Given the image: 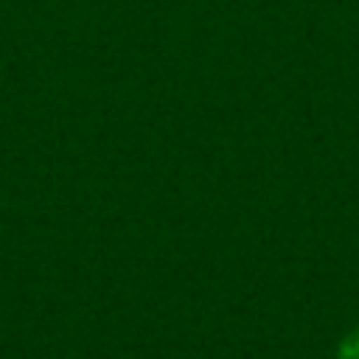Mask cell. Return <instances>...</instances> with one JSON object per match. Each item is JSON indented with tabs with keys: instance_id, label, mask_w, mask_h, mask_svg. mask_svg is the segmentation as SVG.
<instances>
[{
	"instance_id": "6da1fadb",
	"label": "cell",
	"mask_w": 359,
	"mask_h": 359,
	"mask_svg": "<svg viewBox=\"0 0 359 359\" xmlns=\"http://www.w3.org/2000/svg\"><path fill=\"white\" fill-rule=\"evenodd\" d=\"M337 359H359V328H353L337 348Z\"/></svg>"
}]
</instances>
